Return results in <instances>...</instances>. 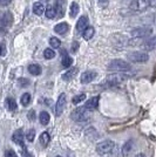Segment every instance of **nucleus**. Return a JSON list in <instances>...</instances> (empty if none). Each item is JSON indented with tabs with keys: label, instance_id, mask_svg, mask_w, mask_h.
Returning <instances> with one entry per match:
<instances>
[{
	"label": "nucleus",
	"instance_id": "1",
	"mask_svg": "<svg viewBox=\"0 0 156 157\" xmlns=\"http://www.w3.org/2000/svg\"><path fill=\"white\" fill-rule=\"evenodd\" d=\"M130 69H131V66H130L129 62L121 59H115L108 63V71H111V72L123 73L129 72Z\"/></svg>",
	"mask_w": 156,
	"mask_h": 157
},
{
	"label": "nucleus",
	"instance_id": "2",
	"mask_svg": "<svg viewBox=\"0 0 156 157\" xmlns=\"http://www.w3.org/2000/svg\"><path fill=\"white\" fill-rule=\"evenodd\" d=\"M71 117L75 122H84L89 117V110H87L85 107H79L72 111Z\"/></svg>",
	"mask_w": 156,
	"mask_h": 157
},
{
	"label": "nucleus",
	"instance_id": "3",
	"mask_svg": "<svg viewBox=\"0 0 156 157\" xmlns=\"http://www.w3.org/2000/svg\"><path fill=\"white\" fill-rule=\"evenodd\" d=\"M127 59L130 62H135V63H144L149 60V55L147 53L143 52H131L127 54Z\"/></svg>",
	"mask_w": 156,
	"mask_h": 157
},
{
	"label": "nucleus",
	"instance_id": "4",
	"mask_svg": "<svg viewBox=\"0 0 156 157\" xmlns=\"http://www.w3.org/2000/svg\"><path fill=\"white\" fill-rule=\"evenodd\" d=\"M153 33V28L148 26H142V27H137L131 29V36L135 38V39H141V38H146V36H149L150 34Z\"/></svg>",
	"mask_w": 156,
	"mask_h": 157
},
{
	"label": "nucleus",
	"instance_id": "5",
	"mask_svg": "<svg viewBox=\"0 0 156 157\" xmlns=\"http://www.w3.org/2000/svg\"><path fill=\"white\" fill-rule=\"evenodd\" d=\"M114 142L111 141V140H106V141H102L96 145V152L100 154V155H107L109 154L113 149H114Z\"/></svg>",
	"mask_w": 156,
	"mask_h": 157
},
{
	"label": "nucleus",
	"instance_id": "6",
	"mask_svg": "<svg viewBox=\"0 0 156 157\" xmlns=\"http://www.w3.org/2000/svg\"><path fill=\"white\" fill-rule=\"evenodd\" d=\"M150 6V0H131L130 1V10L135 12H142L146 11Z\"/></svg>",
	"mask_w": 156,
	"mask_h": 157
},
{
	"label": "nucleus",
	"instance_id": "7",
	"mask_svg": "<svg viewBox=\"0 0 156 157\" xmlns=\"http://www.w3.org/2000/svg\"><path fill=\"white\" fill-rule=\"evenodd\" d=\"M127 78H129V75L123 74V73H114V74H111V75H109L107 78V82L109 85L114 86V85H117V83H121Z\"/></svg>",
	"mask_w": 156,
	"mask_h": 157
},
{
	"label": "nucleus",
	"instance_id": "8",
	"mask_svg": "<svg viewBox=\"0 0 156 157\" xmlns=\"http://www.w3.org/2000/svg\"><path fill=\"white\" fill-rule=\"evenodd\" d=\"M66 103H67V98H66V94H61L59 96L58 101H57V105H55V115L60 116L62 114V111L65 109Z\"/></svg>",
	"mask_w": 156,
	"mask_h": 157
},
{
	"label": "nucleus",
	"instance_id": "9",
	"mask_svg": "<svg viewBox=\"0 0 156 157\" xmlns=\"http://www.w3.org/2000/svg\"><path fill=\"white\" fill-rule=\"evenodd\" d=\"M12 141H13L14 143L19 144L21 148L26 147L24 144V131L21 130V129H18V130L14 131L13 135H12Z\"/></svg>",
	"mask_w": 156,
	"mask_h": 157
},
{
	"label": "nucleus",
	"instance_id": "10",
	"mask_svg": "<svg viewBox=\"0 0 156 157\" xmlns=\"http://www.w3.org/2000/svg\"><path fill=\"white\" fill-rule=\"evenodd\" d=\"M95 78H96V73L93 72V71H87V72L81 74L80 81H81V83H89Z\"/></svg>",
	"mask_w": 156,
	"mask_h": 157
},
{
	"label": "nucleus",
	"instance_id": "11",
	"mask_svg": "<svg viewBox=\"0 0 156 157\" xmlns=\"http://www.w3.org/2000/svg\"><path fill=\"white\" fill-rule=\"evenodd\" d=\"M142 48L144 51H154V49H156V36H151L150 39L146 40L142 44Z\"/></svg>",
	"mask_w": 156,
	"mask_h": 157
},
{
	"label": "nucleus",
	"instance_id": "12",
	"mask_svg": "<svg viewBox=\"0 0 156 157\" xmlns=\"http://www.w3.org/2000/svg\"><path fill=\"white\" fill-rule=\"evenodd\" d=\"M99 98H100L99 96H94V98H92L91 100H88L85 105L86 109L89 111L95 110V109L99 107Z\"/></svg>",
	"mask_w": 156,
	"mask_h": 157
},
{
	"label": "nucleus",
	"instance_id": "13",
	"mask_svg": "<svg viewBox=\"0 0 156 157\" xmlns=\"http://www.w3.org/2000/svg\"><path fill=\"white\" fill-rule=\"evenodd\" d=\"M88 27V19H87V17H81V18H79L78 22H76V29H78L79 32H85L86 28Z\"/></svg>",
	"mask_w": 156,
	"mask_h": 157
},
{
	"label": "nucleus",
	"instance_id": "14",
	"mask_svg": "<svg viewBox=\"0 0 156 157\" xmlns=\"http://www.w3.org/2000/svg\"><path fill=\"white\" fill-rule=\"evenodd\" d=\"M1 22H2L4 26H6V27L12 25V22H13V17H12L11 12H5V13H4L2 18H1Z\"/></svg>",
	"mask_w": 156,
	"mask_h": 157
},
{
	"label": "nucleus",
	"instance_id": "15",
	"mask_svg": "<svg viewBox=\"0 0 156 157\" xmlns=\"http://www.w3.org/2000/svg\"><path fill=\"white\" fill-rule=\"evenodd\" d=\"M54 31L58 33V34L64 35V34H66V33L68 32V25L66 22H60V24H58L57 26L54 27Z\"/></svg>",
	"mask_w": 156,
	"mask_h": 157
},
{
	"label": "nucleus",
	"instance_id": "16",
	"mask_svg": "<svg viewBox=\"0 0 156 157\" xmlns=\"http://www.w3.org/2000/svg\"><path fill=\"white\" fill-rule=\"evenodd\" d=\"M45 7L44 5L40 2V1H37V2H34V5H33V12L37 14V15H42V14L45 13Z\"/></svg>",
	"mask_w": 156,
	"mask_h": 157
},
{
	"label": "nucleus",
	"instance_id": "17",
	"mask_svg": "<svg viewBox=\"0 0 156 157\" xmlns=\"http://www.w3.org/2000/svg\"><path fill=\"white\" fill-rule=\"evenodd\" d=\"M49 120H51V116H49V114H48L47 111H41V113H40L39 121L42 125L48 124V123H49Z\"/></svg>",
	"mask_w": 156,
	"mask_h": 157
},
{
	"label": "nucleus",
	"instance_id": "18",
	"mask_svg": "<svg viewBox=\"0 0 156 157\" xmlns=\"http://www.w3.org/2000/svg\"><path fill=\"white\" fill-rule=\"evenodd\" d=\"M133 145H134V143H133L131 140H129L128 142H126V143L123 144V147H122V155H123V156H128V155H129V152L131 151V149H133Z\"/></svg>",
	"mask_w": 156,
	"mask_h": 157
},
{
	"label": "nucleus",
	"instance_id": "19",
	"mask_svg": "<svg viewBox=\"0 0 156 157\" xmlns=\"http://www.w3.org/2000/svg\"><path fill=\"white\" fill-rule=\"evenodd\" d=\"M28 72L31 73L32 75H40L41 74V67L39 65H37V63H33V65H29L28 66Z\"/></svg>",
	"mask_w": 156,
	"mask_h": 157
},
{
	"label": "nucleus",
	"instance_id": "20",
	"mask_svg": "<svg viewBox=\"0 0 156 157\" xmlns=\"http://www.w3.org/2000/svg\"><path fill=\"white\" fill-rule=\"evenodd\" d=\"M76 73H78V68H72V69H69L68 72H66L65 74L62 75V80L69 81V80H72V78L76 75Z\"/></svg>",
	"mask_w": 156,
	"mask_h": 157
},
{
	"label": "nucleus",
	"instance_id": "21",
	"mask_svg": "<svg viewBox=\"0 0 156 157\" xmlns=\"http://www.w3.org/2000/svg\"><path fill=\"white\" fill-rule=\"evenodd\" d=\"M57 8L55 6H52V5H49V6L46 8L45 11V14L46 17L48 18V19H53V18H55V15H57Z\"/></svg>",
	"mask_w": 156,
	"mask_h": 157
},
{
	"label": "nucleus",
	"instance_id": "22",
	"mask_svg": "<svg viewBox=\"0 0 156 157\" xmlns=\"http://www.w3.org/2000/svg\"><path fill=\"white\" fill-rule=\"evenodd\" d=\"M94 34H95V29H94V27H87L86 28V31L82 33V35H84V39L85 40H91L93 36H94Z\"/></svg>",
	"mask_w": 156,
	"mask_h": 157
},
{
	"label": "nucleus",
	"instance_id": "23",
	"mask_svg": "<svg viewBox=\"0 0 156 157\" xmlns=\"http://www.w3.org/2000/svg\"><path fill=\"white\" fill-rule=\"evenodd\" d=\"M79 5H78V2H72V5L71 7H69V15H71V18H75L76 15H78L79 13Z\"/></svg>",
	"mask_w": 156,
	"mask_h": 157
},
{
	"label": "nucleus",
	"instance_id": "24",
	"mask_svg": "<svg viewBox=\"0 0 156 157\" xmlns=\"http://www.w3.org/2000/svg\"><path fill=\"white\" fill-rule=\"evenodd\" d=\"M40 143L42 144L44 147H46V145H48V143H49V141H51V137H49V134L48 132H42L41 135H40Z\"/></svg>",
	"mask_w": 156,
	"mask_h": 157
},
{
	"label": "nucleus",
	"instance_id": "25",
	"mask_svg": "<svg viewBox=\"0 0 156 157\" xmlns=\"http://www.w3.org/2000/svg\"><path fill=\"white\" fill-rule=\"evenodd\" d=\"M6 105H7V108H8L11 111L17 110V102H15V100H14V98H7Z\"/></svg>",
	"mask_w": 156,
	"mask_h": 157
},
{
	"label": "nucleus",
	"instance_id": "26",
	"mask_svg": "<svg viewBox=\"0 0 156 157\" xmlns=\"http://www.w3.org/2000/svg\"><path fill=\"white\" fill-rule=\"evenodd\" d=\"M142 21L144 25H147V24H156V14L144 17V18H142Z\"/></svg>",
	"mask_w": 156,
	"mask_h": 157
},
{
	"label": "nucleus",
	"instance_id": "27",
	"mask_svg": "<svg viewBox=\"0 0 156 157\" xmlns=\"http://www.w3.org/2000/svg\"><path fill=\"white\" fill-rule=\"evenodd\" d=\"M20 102H21V105H29V102H31V95L28 94V93H25V94H22V96L20 98Z\"/></svg>",
	"mask_w": 156,
	"mask_h": 157
},
{
	"label": "nucleus",
	"instance_id": "28",
	"mask_svg": "<svg viewBox=\"0 0 156 157\" xmlns=\"http://www.w3.org/2000/svg\"><path fill=\"white\" fill-rule=\"evenodd\" d=\"M49 45H51V47H52L53 49H54V48H59L60 45H61V41H60L58 38L52 36V38L49 39Z\"/></svg>",
	"mask_w": 156,
	"mask_h": 157
},
{
	"label": "nucleus",
	"instance_id": "29",
	"mask_svg": "<svg viewBox=\"0 0 156 157\" xmlns=\"http://www.w3.org/2000/svg\"><path fill=\"white\" fill-rule=\"evenodd\" d=\"M44 56H45V59L49 60V59H53L54 56H55V52L53 51L52 48H47L44 51Z\"/></svg>",
	"mask_w": 156,
	"mask_h": 157
},
{
	"label": "nucleus",
	"instance_id": "30",
	"mask_svg": "<svg viewBox=\"0 0 156 157\" xmlns=\"http://www.w3.org/2000/svg\"><path fill=\"white\" fill-rule=\"evenodd\" d=\"M85 100H86V94H79V95L73 98V103L74 105H79V103H81Z\"/></svg>",
	"mask_w": 156,
	"mask_h": 157
},
{
	"label": "nucleus",
	"instance_id": "31",
	"mask_svg": "<svg viewBox=\"0 0 156 157\" xmlns=\"http://www.w3.org/2000/svg\"><path fill=\"white\" fill-rule=\"evenodd\" d=\"M72 62H73V60H72L69 56H65V58L62 59L61 65H62V67H65V68H68V67H71L72 66Z\"/></svg>",
	"mask_w": 156,
	"mask_h": 157
},
{
	"label": "nucleus",
	"instance_id": "32",
	"mask_svg": "<svg viewBox=\"0 0 156 157\" xmlns=\"http://www.w3.org/2000/svg\"><path fill=\"white\" fill-rule=\"evenodd\" d=\"M34 137H35V131L33 130V129L27 131L26 138H27V141H28V142H33V141H34Z\"/></svg>",
	"mask_w": 156,
	"mask_h": 157
},
{
	"label": "nucleus",
	"instance_id": "33",
	"mask_svg": "<svg viewBox=\"0 0 156 157\" xmlns=\"http://www.w3.org/2000/svg\"><path fill=\"white\" fill-rule=\"evenodd\" d=\"M5 157H18V155H17V152L14 150H7L6 152H5Z\"/></svg>",
	"mask_w": 156,
	"mask_h": 157
},
{
	"label": "nucleus",
	"instance_id": "34",
	"mask_svg": "<svg viewBox=\"0 0 156 157\" xmlns=\"http://www.w3.org/2000/svg\"><path fill=\"white\" fill-rule=\"evenodd\" d=\"M19 83H20V86H22V87H24V86H28L29 85V81H28V80H27V78H19Z\"/></svg>",
	"mask_w": 156,
	"mask_h": 157
},
{
	"label": "nucleus",
	"instance_id": "35",
	"mask_svg": "<svg viewBox=\"0 0 156 157\" xmlns=\"http://www.w3.org/2000/svg\"><path fill=\"white\" fill-rule=\"evenodd\" d=\"M22 149H24V150H22V154H24V157H32V154H29V152L27 151L26 147H24Z\"/></svg>",
	"mask_w": 156,
	"mask_h": 157
},
{
	"label": "nucleus",
	"instance_id": "36",
	"mask_svg": "<svg viewBox=\"0 0 156 157\" xmlns=\"http://www.w3.org/2000/svg\"><path fill=\"white\" fill-rule=\"evenodd\" d=\"M11 2V0H0V6H6Z\"/></svg>",
	"mask_w": 156,
	"mask_h": 157
},
{
	"label": "nucleus",
	"instance_id": "37",
	"mask_svg": "<svg viewBox=\"0 0 156 157\" xmlns=\"http://www.w3.org/2000/svg\"><path fill=\"white\" fill-rule=\"evenodd\" d=\"M34 117H35V113H34V110H31L28 113V118H29V120H33Z\"/></svg>",
	"mask_w": 156,
	"mask_h": 157
},
{
	"label": "nucleus",
	"instance_id": "38",
	"mask_svg": "<svg viewBox=\"0 0 156 157\" xmlns=\"http://www.w3.org/2000/svg\"><path fill=\"white\" fill-rule=\"evenodd\" d=\"M150 6L156 8V0H150Z\"/></svg>",
	"mask_w": 156,
	"mask_h": 157
},
{
	"label": "nucleus",
	"instance_id": "39",
	"mask_svg": "<svg viewBox=\"0 0 156 157\" xmlns=\"http://www.w3.org/2000/svg\"><path fill=\"white\" fill-rule=\"evenodd\" d=\"M76 48H78V42H74V46L72 48V51L73 52H76Z\"/></svg>",
	"mask_w": 156,
	"mask_h": 157
},
{
	"label": "nucleus",
	"instance_id": "40",
	"mask_svg": "<svg viewBox=\"0 0 156 157\" xmlns=\"http://www.w3.org/2000/svg\"><path fill=\"white\" fill-rule=\"evenodd\" d=\"M99 1H100L101 4H107V2H108V0H99Z\"/></svg>",
	"mask_w": 156,
	"mask_h": 157
},
{
	"label": "nucleus",
	"instance_id": "41",
	"mask_svg": "<svg viewBox=\"0 0 156 157\" xmlns=\"http://www.w3.org/2000/svg\"><path fill=\"white\" fill-rule=\"evenodd\" d=\"M2 51H4V48H2V46H0V55H2V54H4Z\"/></svg>",
	"mask_w": 156,
	"mask_h": 157
},
{
	"label": "nucleus",
	"instance_id": "42",
	"mask_svg": "<svg viewBox=\"0 0 156 157\" xmlns=\"http://www.w3.org/2000/svg\"><path fill=\"white\" fill-rule=\"evenodd\" d=\"M135 157H144V155H143V154H138V155L135 156Z\"/></svg>",
	"mask_w": 156,
	"mask_h": 157
},
{
	"label": "nucleus",
	"instance_id": "43",
	"mask_svg": "<svg viewBox=\"0 0 156 157\" xmlns=\"http://www.w3.org/2000/svg\"><path fill=\"white\" fill-rule=\"evenodd\" d=\"M40 1H44V2H46V1H48V0H40Z\"/></svg>",
	"mask_w": 156,
	"mask_h": 157
},
{
	"label": "nucleus",
	"instance_id": "44",
	"mask_svg": "<svg viewBox=\"0 0 156 157\" xmlns=\"http://www.w3.org/2000/svg\"><path fill=\"white\" fill-rule=\"evenodd\" d=\"M55 157H61V156H55Z\"/></svg>",
	"mask_w": 156,
	"mask_h": 157
}]
</instances>
